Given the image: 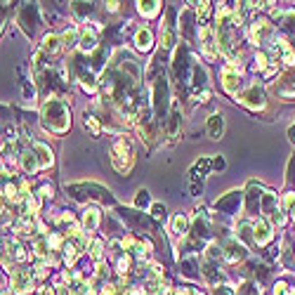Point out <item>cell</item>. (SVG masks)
Returning <instances> with one entry per match:
<instances>
[{
	"label": "cell",
	"instance_id": "16",
	"mask_svg": "<svg viewBox=\"0 0 295 295\" xmlns=\"http://www.w3.org/2000/svg\"><path fill=\"white\" fill-rule=\"evenodd\" d=\"M21 168H24L26 172H36L38 168H40V163H38V156L33 154V151H24V154H21Z\"/></svg>",
	"mask_w": 295,
	"mask_h": 295
},
{
	"label": "cell",
	"instance_id": "42",
	"mask_svg": "<svg viewBox=\"0 0 295 295\" xmlns=\"http://www.w3.org/2000/svg\"><path fill=\"white\" fill-rule=\"evenodd\" d=\"M213 168H215V170H222V168H224V158H220V156H217V158L213 161Z\"/></svg>",
	"mask_w": 295,
	"mask_h": 295
},
{
	"label": "cell",
	"instance_id": "41",
	"mask_svg": "<svg viewBox=\"0 0 295 295\" xmlns=\"http://www.w3.org/2000/svg\"><path fill=\"white\" fill-rule=\"evenodd\" d=\"M274 293H277V295H286V293H288V286H286L283 281H279L277 288H274Z\"/></svg>",
	"mask_w": 295,
	"mask_h": 295
},
{
	"label": "cell",
	"instance_id": "18",
	"mask_svg": "<svg viewBox=\"0 0 295 295\" xmlns=\"http://www.w3.org/2000/svg\"><path fill=\"white\" fill-rule=\"evenodd\" d=\"M59 48H62V38L52 36V33L43 38V52H50V55H52V52H57Z\"/></svg>",
	"mask_w": 295,
	"mask_h": 295
},
{
	"label": "cell",
	"instance_id": "14",
	"mask_svg": "<svg viewBox=\"0 0 295 295\" xmlns=\"http://www.w3.org/2000/svg\"><path fill=\"white\" fill-rule=\"evenodd\" d=\"M135 45H137V50H142V52L151 50V45H154V36H151V31H149V29H140L137 36H135Z\"/></svg>",
	"mask_w": 295,
	"mask_h": 295
},
{
	"label": "cell",
	"instance_id": "12",
	"mask_svg": "<svg viewBox=\"0 0 295 295\" xmlns=\"http://www.w3.org/2000/svg\"><path fill=\"white\" fill-rule=\"evenodd\" d=\"M274 45H277V48L281 50L283 62L288 64L290 69H295V50L288 45V40H283V38H277V40H274Z\"/></svg>",
	"mask_w": 295,
	"mask_h": 295
},
{
	"label": "cell",
	"instance_id": "13",
	"mask_svg": "<svg viewBox=\"0 0 295 295\" xmlns=\"http://www.w3.org/2000/svg\"><path fill=\"white\" fill-rule=\"evenodd\" d=\"M33 154L38 156V163H40V168H48L52 166V151H50L48 144H33Z\"/></svg>",
	"mask_w": 295,
	"mask_h": 295
},
{
	"label": "cell",
	"instance_id": "20",
	"mask_svg": "<svg viewBox=\"0 0 295 295\" xmlns=\"http://www.w3.org/2000/svg\"><path fill=\"white\" fill-rule=\"evenodd\" d=\"M158 10H161L158 0H151V3H140V12L144 14V17H154V14H158Z\"/></svg>",
	"mask_w": 295,
	"mask_h": 295
},
{
	"label": "cell",
	"instance_id": "31",
	"mask_svg": "<svg viewBox=\"0 0 295 295\" xmlns=\"http://www.w3.org/2000/svg\"><path fill=\"white\" fill-rule=\"evenodd\" d=\"M283 206L288 208V213L295 217V194H286V198H283Z\"/></svg>",
	"mask_w": 295,
	"mask_h": 295
},
{
	"label": "cell",
	"instance_id": "1",
	"mask_svg": "<svg viewBox=\"0 0 295 295\" xmlns=\"http://www.w3.org/2000/svg\"><path fill=\"white\" fill-rule=\"evenodd\" d=\"M43 123L48 130H55V132H64L69 130V111L62 102H55V99H50L48 104H45V111H43Z\"/></svg>",
	"mask_w": 295,
	"mask_h": 295
},
{
	"label": "cell",
	"instance_id": "27",
	"mask_svg": "<svg viewBox=\"0 0 295 295\" xmlns=\"http://www.w3.org/2000/svg\"><path fill=\"white\" fill-rule=\"evenodd\" d=\"M76 258H78V251L74 246H64V260H66V264H74Z\"/></svg>",
	"mask_w": 295,
	"mask_h": 295
},
{
	"label": "cell",
	"instance_id": "33",
	"mask_svg": "<svg viewBox=\"0 0 295 295\" xmlns=\"http://www.w3.org/2000/svg\"><path fill=\"white\" fill-rule=\"evenodd\" d=\"M172 45H175V33L170 29H166L163 31V48H172Z\"/></svg>",
	"mask_w": 295,
	"mask_h": 295
},
{
	"label": "cell",
	"instance_id": "4",
	"mask_svg": "<svg viewBox=\"0 0 295 295\" xmlns=\"http://www.w3.org/2000/svg\"><path fill=\"white\" fill-rule=\"evenodd\" d=\"M31 290V271L26 269H14L12 271V293L24 295Z\"/></svg>",
	"mask_w": 295,
	"mask_h": 295
},
{
	"label": "cell",
	"instance_id": "6",
	"mask_svg": "<svg viewBox=\"0 0 295 295\" xmlns=\"http://www.w3.org/2000/svg\"><path fill=\"white\" fill-rule=\"evenodd\" d=\"M239 71H236V66L234 64H229V66H224V71H222V85H224V90H227L229 95H236V90H239Z\"/></svg>",
	"mask_w": 295,
	"mask_h": 295
},
{
	"label": "cell",
	"instance_id": "26",
	"mask_svg": "<svg viewBox=\"0 0 295 295\" xmlns=\"http://www.w3.org/2000/svg\"><path fill=\"white\" fill-rule=\"evenodd\" d=\"M151 198H149V191L147 189H140L137 191V198H135V208H147Z\"/></svg>",
	"mask_w": 295,
	"mask_h": 295
},
{
	"label": "cell",
	"instance_id": "39",
	"mask_svg": "<svg viewBox=\"0 0 295 295\" xmlns=\"http://www.w3.org/2000/svg\"><path fill=\"white\" fill-rule=\"evenodd\" d=\"M286 26H288L290 31L295 33V10H293V12H288V14H286Z\"/></svg>",
	"mask_w": 295,
	"mask_h": 295
},
{
	"label": "cell",
	"instance_id": "24",
	"mask_svg": "<svg viewBox=\"0 0 295 295\" xmlns=\"http://www.w3.org/2000/svg\"><path fill=\"white\" fill-rule=\"evenodd\" d=\"M36 255H40V258H50V241L48 239H38L36 241Z\"/></svg>",
	"mask_w": 295,
	"mask_h": 295
},
{
	"label": "cell",
	"instance_id": "22",
	"mask_svg": "<svg viewBox=\"0 0 295 295\" xmlns=\"http://www.w3.org/2000/svg\"><path fill=\"white\" fill-rule=\"evenodd\" d=\"M274 210L277 208V201H274V194H264L262 196V213H267V215H274Z\"/></svg>",
	"mask_w": 295,
	"mask_h": 295
},
{
	"label": "cell",
	"instance_id": "37",
	"mask_svg": "<svg viewBox=\"0 0 295 295\" xmlns=\"http://www.w3.org/2000/svg\"><path fill=\"white\" fill-rule=\"evenodd\" d=\"M151 213H154V217H163V215H166V206L154 203V206H151Z\"/></svg>",
	"mask_w": 295,
	"mask_h": 295
},
{
	"label": "cell",
	"instance_id": "36",
	"mask_svg": "<svg viewBox=\"0 0 295 295\" xmlns=\"http://www.w3.org/2000/svg\"><path fill=\"white\" fill-rule=\"evenodd\" d=\"M130 269V258L128 255H125V258H121L118 260V271H121V274H125V271Z\"/></svg>",
	"mask_w": 295,
	"mask_h": 295
},
{
	"label": "cell",
	"instance_id": "25",
	"mask_svg": "<svg viewBox=\"0 0 295 295\" xmlns=\"http://www.w3.org/2000/svg\"><path fill=\"white\" fill-rule=\"evenodd\" d=\"M90 258H93L95 262H102V258H104V251H102V241H93V246H90Z\"/></svg>",
	"mask_w": 295,
	"mask_h": 295
},
{
	"label": "cell",
	"instance_id": "46",
	"mask_svg": "<svg viewBox=\"0 0 295 295\" xmlns=\"http://www.w3.org/2000/svg\"><path fill=\"white\" fill-rule=\"evenodd\" d=\"M3 213H5V198L0 196V215H3Z\"/></svg>",
	"mask_w": 295,
	"mask_h": 295
},
{
	"label": "cell",
	"instance_id": "34",
	"mask_svg": "<svg viewBox=\"0 0 295 295\" xmlns=\"http://www.w3.org/2000/svg\"><path fill=\"white\" fill-rule=\"evenodd\" d=\"M14 260H19V262L26 260V253H24V246H21V243H14Z\"/></svg>",
	"mask_w": 295,
	"mask_h": 295
},
{
	"label": "cell",
	"instance_id": "35",
	"mask_svg": "<svg viewBox=\"0 0 295 295\" xmlns=\"http://www.w3.org/2000/svg\"><path fill=\"white\" fill-rule=\"evenodd\" d=\"M208 12H210V3H201V5H198V10H196L198 19H203V17H208Z\"/></svg>",
	"mask_w": 295,
	"mask_h": 295
},
{
	"label": "cell",
	"instance_id": "19",
	"mask_svg": "<svg viewBox=\"0 0 295 295\" xmlns=\"http://www.w3.org/2000/svg\"><path fill=\"white\" fill-rule=\"evenodd\" d=\"M187 229H189V220L185 215H175L172 217V232L179 234V236H185Z\"/></svg>",
	"mask_w": 295,
	"mask_h": 295
},
{
	"label": "cell",
	"instance_id": "17",
	"mask_svg": "<svg viewBox=\"0 0 295 295\" xmlns=\"http://www.w3.org/2000/svg\"><path fill=\"white\" fill-rule=\"evenodd\" d=\"M80 48L85 50V52H93V50L97 48V36H95L93 29H85V31H83V36H80Z\"/></svg>",
	"mask_w": 295,
	"mask_h": 295
},
{
	"label": "cell",
	"instance_id": "3",
	"mask_svg": "<svg viewBox=\"0 0 295 295\" xmlns=\"http://www.w3.org/2000/svg\"><path fill=\"white\" fill-rule=\"evenodd\" d=\"M239 102L251 106V109H262L264 106V90L258 85H251L243 95H239Z\"/></svg>",
	"mask_w": 295,
	"mask_h": 295
},
{
	"label": "cell",
	"instance_id": "32",
	"mask_svg": "<svg viewBox=\"0 0 295 295\" xmlns=\"http://www.w3.org/2000/svg\"><path fill=\"white\" fill-rule=\"evenodd\" d=\"M83 87H85L87 93H95V90H97V83H95L93 76H83Z\"/></svg>",
	"mask_w": 295,
	"mask_h": 295
},
{
	"label": "cell",
	"instance_id": "5",
	"mask_svg": "<svg viewBox=\"0 0 295 295\" xmlns=\"http://www.w3.org/2000/svg\"><path fill=\"white\" fill-rule=\"evenodd\" d=\"M253 239H255V243H260V246H264V243L271 241V227L264 217H258V220L253 222Z\"/></svg>",
	"mask_w": 295,
	"mask_h": 295
},
{
	"label": "cell",
	"instance_id": "38",
	"mask_svg": "<svg viewBox=\"0 0 295 295\" xmlns=\"http://www.w3.org/2000/svg\"><path fill=\"white\" fill-rule=\"evenodd\" d=\"M271 220L277 222L279 227H283V224H286V215H283L281 210H274V215H271Z\"/></svg>",
	"mask_w": 295,
	"mask_h": 295
},
{
	"label": "cell",
	"instance_id": "44",
	"mask_svg": "<svg viewBox=\"0 0 295 295\" xmlns=\"http://www.w3.org/2000/svg\"><path fill=\"white\" fill-rule=\"evenodd\" d=\"M175 295H194V290H189V288H179Z\"/></svg>",
	"mask_w": 295,
	"mask_h": 295
},
{
	"label": "cell",
	"instance_id": "23",
	"mask_svg": "<svg viewBox=\"0 0 295 295\" xmlns=\"http://www.w3.org/2000/svg\"><path fill=\"white\" fill-rule=\"evenodd\" d=\"M76 43H78V33H76L74 29H71V31H64V33H62V45H64V48L71 50V48H76Z\"/></svg>",
	"mask_w": 295,
	"mask_h": 295
},
{
	"label": "cell",
	"instance_id": "28",
	"mask_svg": "<svg viewBox=\"0 0 295 295\" xmlns=\"http://www.w3.org/2000/svg\"><path fill=\"white\" fill-rule=\"evenodd\" d=\"M267 62H269V59H267L264 52H258V55H255V69H258V71H267Z\"/></svg>",
	"mask_w": 295,
	"mask_h": 295
},
{
	"label": "cell",
	"instance_id": "2",
	"mask_svg": "<svg viewBox=\"0 0 295 295\" xmlns=\"http://www.w3.org/2000/svg\"><path fill=\"white\" fill-rule=\"evenodd\" d=\"M111 161H114V166H116L118 172H128L130 170V163H132V149H130V144L125 140H121L114 147V151H111Z\"/></svg>",
	"mask_w": 295,
	"mask_h": 295
},
{
	"label": "cell",
	"instance_id": "40",
	"mask_svg": "<svg viewBox=\"0 0 295 295\" xmlns=\"http://www.w3.org/2000/svg\"><path fill=\"white\" fill-rule=\"evenodd\" d=\"M217 255H222L220 246H217V243H210V248H208V258H217Z\"/></svg>",
	"mask_w": 295,
	"mask_h": 295
},
{
	"label": "cell",
	"instance_id": "30",
	"mask_svg": "<svg viewBox=\"0 0 295 295\" xmlns=\"http://www.w3.org/2000/svg\"><path fill=\"white\" fill-rule=\"evenodd\" d=\"M85 125L90 128L93 135H99V123H97V118H95V116H85Z\"/></svg>",
	"mask_w": 295,
	"mask_h": 295
},
{
	"label": "cell",
	"instance_id": "29",
	"mask_svg": "<svg viewBox=\"0 0 295 295\" xmlns=\"http://www.w3.org/2000/svg\"><path fill=\"white\" fill-rule=\"evenodd\" d=\"M5 196L10 198V201H19V198H21V194H19V189L14 185H7L5 187Z\"/></svg>",
	"mask_w": 295,
	"mask_h": 295
},
{
	"label": "cell",
	"instance_id": "7",
	"mask_svg": "<svg viewBox=\"0 0 295 295\" xmlns=\"http://www.w3.org/2000/svg\"><path fill=\"white\" fill-rule=\"evenodd\" d=\"M271 33H274V29H271L269 21L258 19V21L253 24V29H251V40H253V43H262L264 38H271Z\"/></svg>",
	"mask_w": 295,
	"mask_h": 295
},
{
	"label": "cell",
	"instance_id": "15",
	"mask_svg": "<svg viewBox=\"0 0 295 295\" xmlns=\"http://www.w3.org/2000/svg\"><path fill=\"white\" fill-rule=\"evenodd\" d=\"M83 227H85L87 234L99 227V210L97 208H87L85 213H83Z\"/></svg>",
	"mask_w": 295,
	"mask_h": 295
},
{
	"label": "cell",
	"instance_id": "48",
	"mask_svg": "<svg viewBox=\"0 0 295 295\" xmlns=\"http://www.w3.org/2000/svg\"><path fill=\"white\" fill-rule=\"evenodd\" d=\"M0 295H12V293L10 290H0Z\"/></svg>",
	"mask_w": 295,
	"mask_h": 295
},
{
	"label": "cell",
	"instance_id": "21",
	"mask_svg": "<svg viewBox=\"0 0 295 295\" xmlns=\"http://www.w3.org/2000/svg\"><path fill=\"white\" fill-rule=\"evenodd\" d=\"M203 52H206V57H208V59H215V57H217V43L210 36L203 38Z\"/></svg>",
	"mask_w": 295,
	"mask_h": 295
},
{
	"label": "cell",
	"instance_id": "11",
	"mask_svg": "<svg viewBox=\"0 0 295 295\" xmlns=\"http://www.w3.org/2000/svg\"><path fill=\"white\" fill-rule=\"evenodd\" d=\"M224 260H229V262H236V260H241L243 255H246V248L241 246V243H236V241H229L227 246H224Z\"/></svg>",
	"mask_w": 295,
	"mask_h": 295
},
{
	"label": "cell",
	"instance_id": "9",
	"mask_svg": "<svg viewBox=\"0 0 295 295\" xmlns=\"http://www.w3.org/2000/svg\"><path fill=\"white\" fill-rule=\"evenodd\" d=\"M277 90L281 95H286V97H290V95H295V69H290L288 74H283V78L279 80Z\"/></svg>",
	"mask_w": 295,
	"mask_h": 295
},
{
	"label": "cell",
	"instance_id": "10",
	"mask_svg": "<svg viewBox=\"0 0 295 295\" xmlns=\"http://www.w3.org/2000/svg\"><path fill=\"white\" fill-rule=\"evenodd\" d=\"M222 132H224V118H222L220 114H213V116L208 118V135L213 137V140H220Z\"/></svg>",
	"mask_w": 295,
	"mask_h": 295
},
{
	"label": "cell",
	"instance_id": "45",
	"mask_svg": "<svg viewBox=\"0 0 295 295\" xmlns=\"http://www.w3.org/2000/svg\"><path fill=\"white\" fill-rule=\"evenodd\" d=\"M288 135H290V142L295 144V125H290V130H288Z\"/></svg>",
	"mask_w": 295,
	"mask_h": 295
},
{
	"label": "cell",
	"instance_id": "47",
	"mask_svg": "<svg viewBox=\"0 0 295 295\" xmlns=\"http://www.w3.org/2000/svg\"><path fill=\"white\" fill-rule=\"evenodd\" d=\"M40 295H55V293H52L50 288H43V290H40Z\"/></svg>",
	"mask_w": 295,
	"mask_h": 295
},
{
	"label": "cell",
	"instance_id": "43",
	"mask_svg": "<svg viewBox=\"0 0 295 295\" xmlns=\"http://www.w3.org/2000/svg\"><path fill=\"white\" fill-rule=\"evenodd\" d=\"M40 196H52V187H43V189H40Z\"/></svg>",
	"mask_w": 295,
	"mask_h": 295
},
{
	"label": "cell",
	"instance_id": "8",
	"mask_svg": "<svg viewBox=\"0 0 295 295\" xmlns=\"http://www.w3.org/2000/svg\"><path fill=\"white\" fill-rule=\"evenodd\" d=\"M154 97H156V114L163 118L166 116V83H163V78L154 85Z\"/></svg>",
	"mask_w": 295,
	"mask_h": 295
}]
</instances>
